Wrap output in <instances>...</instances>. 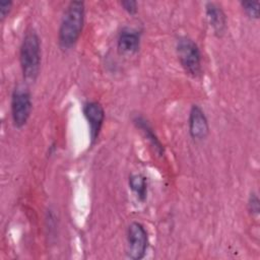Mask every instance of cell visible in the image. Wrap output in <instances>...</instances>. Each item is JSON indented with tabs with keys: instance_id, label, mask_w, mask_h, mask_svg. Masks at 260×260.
Listing matches in <instances>:
<instances>
[{
	"instance_id": "3",
	"label": "cell",
	"mask_w": 260,
	"mask_h": 260,
	"mask_svg": "<svg viewBox=\"0 0 260 260\" xmlns=\"http://www.w3.org/2000/svg\"><path fill=\"white\" fill-rule=\"evenodd\" d=\"M176 51L185 72L192 77L199 76L202 70L201 54L196 43L187 37H181L177 41Z\"/></svg>"
},
{
	"instance_id": "14",
	"label": "cell",
	"mask_w": 260,
	"mask_h": 260,
	"mask_svg": "<svg viewBox=\"0 0 260 260\" xmlns=\"http://www.w3.org/2000/svg\"><path fill=\"white\" fill-rule=\"evenodd\" d=\"M121 6L125 11H127L129 14H135L138 9V4L136 1L132 0H127V1H122Z\"/></svg>"
},
{
	"instance_id": "10",
	"label": "cell",
	"mask_w": 260,
	"mask_h": 260,
	"mask_svg": "<svg viewBox=\"0 0 260 260\" xmlns=\"http://www.w3.org/2000/svg\"><path fill=\"white\" fill-rule=\"evenodd\" d=\"M133 123L134 125L141 131V133L143 134V136L147 139V141L149 142V144L151 145V147L153 148L154 152L159 155L162 156L165 154V149L164 146L161 144V142L159 141L158 137L155 135V133L153 132L151 126L148 124V122L139 115H136L133 118Z\"/></svg>"
},
{
	"instance_id": "7",
	"label": "cell",
	"mask_w": 260,
	"mask_h": 260,
	"mask_svg": "<svg viewBox=\"0 0 260 260\" xmlns=\"http://www.w3.org/2000/svg\"><path fill=\"white\" fill-rule=\"evenodd\" d=\"M189 133L194 140H203L209 134L208 120L203 110L198 105H193L188 118Z\"/></svg>"
},
{
	"instance_id": "5",
	"label": "cell",
	"mask_w": 260,
	"mask_h": 260,
	"mask_svg": "<svg viewBox=\"0 0 260 260\" xmlns=\"http://www.w3.org/2000/svg\"><path fill=\"white\" fill-rule=\"evenodd\" d=\"M31 98L27 89L16 87L11 94V118L13 125L16 128L23 127L31 113Z\"/></svg>"
},
{
	"instance_id": "2",
	"label": "cell",
	"mask_w": 260,
	"mask_h": 260,
	"mask_svg": "<svg viewBox=\"0 0 260 260\" xmlns=\"http://www.w3.org/2000/svg\"><path fill=\"white\" fill-rule=\"evenodd\" d=\"M19 62L23 78L26 81H35L41 67V43L38 34L32 29L26 31L22 39Z\"/></svg>"
},
{
	"instance_id": "6",
	"label": "cell",
	"mask_w": 260,
	"mask_h": 260,
	"mask_svg": "<svg viewBox=\"0 0 260 260\" xmlns=\"http://www.w3.org/2000/svg\"><path fill=\"white\" fill-rule=\"evenodd\" d=\"M83 114L89 125L90 140L93 144L101 132L105 120V111L103 106L98 102H87L83 106Z\"/></svg>"
},
{
	"instance_id": "8",
	"label": "cell",
	"mask_w": 260,
	"mask_h": 260,
	"mask_svg": "<svg viewBox=\"0 0 260 260\" xmlns=\"http://www.w3.org/2000/svg\"><path fill=\"white\" fill-rule=\"evenodd\" d=\"M118 50L123 54H134L140 47V34L136 29L125 27L123 28L117 40Z\"/></svg>"
},
{
	"instance_id": "12",
	"label": "cell",
	"mask_w": 260,
	"mask_h": 260,
	"mask_svg": "<svg viewBox=\"0 0 260 260\" xmlns=\"http://www.w3.org/2000/svg\"><path fill=\"white\" fill-rule=\"evenodd\" d=\"M241 6L244 10V12L253 19H258L259 18V7L260 4L259 2L255 1H242Z\"/></svg>"
},
{
	"instance_id": "11",
	"label": "cell",
	"mask_w": 260,
	"mask_h": 260,
	"mask_svg": "<svg viewBox=\"0 0 260 260\" xmlns=\"http://www.w3.org/2000/svg\"><path fill=\"white\" fill-rule=\"evenodd\" d=\"M129 187L133 192H135L139 200H145L147 196V181L144 176L141 174L132 175L129 178Z\"/></svg>"
},
{
	"instance_id": "13",
	"label": "cell",
	"mask_w": 260,
	"mask_h": 260,
	"mask_svg": "<svg viewBox=\"0 0 260 260\" xmlns=\"http://www.w3.org/2000/svg\"><path fill=\"white\" fill-rule=\"evenodd\" d=\"M248 209L252 215L257 216L260 211V201L255 193H251L248 199Z\"/></svg>"
},
{
	"instance_id": "9",
	"label": "cell",
	"mask_w": 260,
	"mask_h": 260,
	"mask_svg": "<svg viewBox=\"0 0 260 260\" xmlns=\"http://www.w3.org/2000/svg\"><path fill=\"white\" fill-rule=\"evenodd\" d=\"M207 21L216 36H221L226 26V17L223 10L216 3L207 2L205 5Z\"/></svg>"
},
{
	"instance_id": "15",
	"label": "cell",
	"mask_w": 260,
	"mask_h": 260,
	"mask_svg": "<svg viewBox=\"0 0 260 260\" xmlns=\"http://www.w3.org/2000/svg\"><path fill=\"white\" fill-rule=\"evenodd\" d=\"M12 7L11 1H0V18L3 20L10 12Z\"/></svg>"
},
{
	"instance_id": "4",
	"label": "cell",
	"mask_w": 260,
	"mask_h": 260,
	"mask_svg": "<svg viewBox=\"0 0 260 260\" xmlns=\"http://www.w3.org/2000/svg\"><path fill=\"white\" fill-rule=\"evenodd\" d=\"M148 247V235L145 228L133 221L127 229L126 255L132 260H140L145 256Z\"/></svg>"
},
{
	"instance_id": "1",
	"label": "cell",
	"mask_w": 260,
	"mask_h": 260,
	"mask_svg": "<svg viewBox=\"0 0 260 260\" xmlns=\"http://www.w3.org/2000/svg\"><path fill=\"white\" fill-rule=\"evenodd\" d=\"M84 18V2L77 0L69 2L58 30V43L63 50H68L77 43L83 29Z\"/></svg>"
}]
</instances>
